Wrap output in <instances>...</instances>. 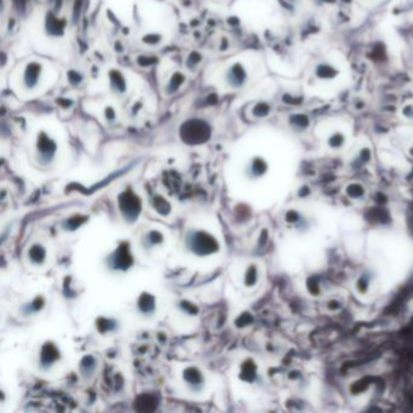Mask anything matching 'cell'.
Returning a JSON list of instances; mask_svg holds the SVG:
<instances>
[{
  "mask_svg": "<svg viewBox=\"0 0 413 413\" xmlns=\"http://www.w3.org/2000/svg\"><path fill=\"white\" fill-rule=\"evenodd\" d=\"M266 171H268V162L261 156H255L250 160L249 165L246 166L245 173L250 179H256L263 177Z\"/></svg>",
  "mask_w": 413,
  "mask_h": 413,
  "instance_id": "obj_10",
  "label": "cell"
},
{
  "mask_svg": "<svg viewBox=\"0 0 413 413\" xmlns=\"http://www.w3.org/2000/svg\"><path fill=\"white\" fill-rule=\"evenodd\" d=\"M252 112L256 118H265V116L271 114L272 107L265 102H258L257 105H255V107H253Z\"/></svg>",
  "mask_w": 413,
  "mask_h": 413,
  "instance_id": "obj_16",
  "label": "cell"
},
{
  "mask_svg": "<svg viewBox=\"0 0 413 413\" xmlns=\"http://www.w3.org/2000/svg\"><path fill=\"white\" fill-rule=\"evenodd\" d=\"M182 249L185 256L196 261L209 262L218 258L223 250L222 236L217 229H213L208 223L188 225L183 235Z\"/></svg>",
  "mask_w": 413,
  "mask_h": 413,
  "instance_id": "obj_1",
  "label": "cell"
},
{
  "mask_svg": "<svg viewBox=\"0 0 413 413\" xmlns=\"http://www.w3.org/2000/svg\"><path fill=\"white\" fill-rule=\"evenodd\" d=\"M402 114H404L407 119H413V106L408 105L402 108Z\"/></svg>",
  "mask_w": 413,
  "mask_h": 413,
  "instance_id": "obj_17",
  "label": "cell"
},
{
  "mask_svg": "<svg viewBox=\"0 0 413 413\" xmlns=\"http://www.w3.org/2000/svg\"><path fill=\"white\" fill-rule=\"evenodd\" d=\"M156 305H158V302H156V298L154 296L146 292L142 293L137 298V301L135 303V309L143 318H146V316L147 318H151V316L156 313Z\"/></svg>",
  "mask_w": 413,
  "mask_h": 413,
  "instance_id": "obj_9",
  "label": "cell"
},
{
  "mask_svg": "<svg viewBox=\"0 0 413 413\" xmlns=\"http://www.w3.org/2000/svg\"><path fill=\"white\" fill-rule=\"evenodd\" d=\"M63 355L58 345L52 342H46L40 346L36 365L43 372H51L62 364Z\"/></svg>",
  "mask_w": 413,
  "mask_h": 413,
  "instance_id": "obj_4",
  "label": "cell"
},
{
  "mask_svg": "<svg viewBox=\"0 0 413 413\" xmlns=\"http://www.w3.org/2000/svg\"><path fill=\"white\" fill-rule=\"evenodd\" d=\"M138 249H141L147 255H156L161 252L168 242V236L161 229L147 228L141 233L138 238Z\"/></svg>",
  "mask_w": 413,
  "mask_h": 413,
  "instance_id": "obj_3",
  "label": "cell"
},
{
  "mask_svg": "<svg viewBox=\"0 0 413 413\" xmlns=\"http://www.w3.org/2000/svg\"><path fill=\"white\" fill-rule=\"evenodd\" d=\"M40 76V66L38 63L28 65L25 73V82L27 88H34Z\"/></svg>",
  "mask_w": 413,
  "mask_h": 413,
  "instance_id": "obj_12",
  "label": "cell"
},
{
  "mask_svg": "<svg viewBox=\"0 0 413 413\" xmlns=\"http://www.w3.org/2000/svg\"><path fill=\"white\" fill-rule=\"evenodd\" d=\"M118 208L121 215L124 216L125 221H135L138 217L139 212L142 211L141 199L132 191L122 192L118 196Z\"/></svg>",
  "mask_w": 413,
  "mask_h": 413,
  "instance_id": "obj_5",
  "label": "cell"
},
{
  "mask_svg": "<svg viewBox=\"0 0 413 413\" xmlns=\"http://www.w3.org/2000/svg\"><path fill=\"white\" fill-rule=\"evenodd\" d=\"M290 122H291L292 126L295 128L304 130L311 125V120H309V116L305 114H302V113H297V114H293L290 116Z\"/></svg>",
  "mask_w": 413,
  "mask_h": 413,
  "instance_id": "obj_15",
  "label": "cell"
},
{
  "mask_svg": "<svg viewBox=\"0 0 413 413\" xmlns=\"http://www.w3.org/2000/svg\"><path fill=\"white\" fill-rule=\"evenodd\" d=\"M179 386L185 394L201 395L208 388V377L204 369L196 365H185L178 372Z\"/></svg>",
  "mask_w": 413,
  "mask_h": 413,
  "instance_id": "obj_2",
  "label": "cell"
},
{
  "mask_svg": "<svg viewBox=\"0 0 413 413\" xmlns=\"http://www.w3.org/2000/svg\"><path fill=\"white\" fill-rule=\"evenodd\" d=\"M339 74H341V71L338 67L329 61H321L316 63L314 67V76L320 81H331V80L337 79Z\"/></svg>",
  "mask_w": 413,
  "mask_h": 413,
  "instance_id": "obj_8",
  "label": "cell"
},
{
  "mask_svg": "<svg viewBox=\"0 0 413 413\" xmlns=\"http://www.w3.org/2000/svg\"><path fill=\"white\" fill-rule=\"evenodd\" d=\"M326 143L331 149H341L345 144V133L341 130L332 131L326 138Z\"/></svg>",
  "mask_w": 413,
  "mask_h": 413,
  "instance_id": "obj_14",
  "label": "cell"
},
{
  "mask_svg": "<svg viewBox=\"0 0 413 413\" xmlns=\"http://www.w3.org/2000/svg\"><path fill=\"white\" fill-rule=\"evenodd\" d=\"M258 280V272H257V266L252 263H250L245 266V272L244 274L241 275V281L244 282V286L246 287H252V286L256 285Z\"/></svg>",
  "mask_w": 413,
  "mask_h": 413,
  "instance_id": "obj_13",
  "label": "cell"
},
{
  "mask_svg": "<svg viewBox=\"0 0 413 413\" xmlns=\"http://www.w3.org/2000/svg\"><path fill=\"white\" fill-rule=\"evenodd\" d=\"M49 250L44 242L34 241L29 245L26 252V259L33 268H40L48 262Z\"/></svg>",
  "mask_w": 413,
  "mask_h": 413,
  "instance_id": "obj_6",
  "label": "cell"
},
{
  "mask_svg": "<svg viewBox=\"0 0 413 413\" xmlns=\"http://www.w3.org/2000/svg\"><path fill=\"white\" fill-rule=\"evenodd\" d=\"M226 79H228V82L231 84L232 88H242L245 85L246 80H247V73H246L241 63H235L229 68Z\"/></svg>",
  "mask_w": 413,
  "mask_h": 413,
  "instance_id": "obj_11",
  "label": "cell"
},
{
  "mask_svg": "<svg viewBox=\"0 0 413 413\" xmlns=\"http://www.w3.org/2000/svg\"><path fill=\"white\" fill-rule=\"evenodd\" d=\"M56 143L49 138L44 132L40 133L38 137V142H36V155H38V160L43 165H48L52 162L53 158L56 154Z\"/></svg>",
  "mask_w": 413,
  "mask_h": 413,
  "instance_id": "obj_7",
  "label": "cell"
}]
</instances>
